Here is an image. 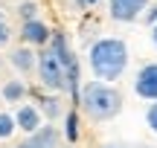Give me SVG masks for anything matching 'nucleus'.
Masks as SVG:
<instances>
[{"instance_id": "obj_13", "label": "nucleus", "mask_w": 157, "mask_h": 148, "mask_svg": "<svg viewBox=\"0 0 157 148\" xmlns=\"http://www.w3.org/2000/svg\"><path fill=\"white\" fill-rule=\"evenodd\" d=\"M15 134V119L9 113H0V139H9Z\"/></svg>"}, {"instance_id": "obj_14", "label": "nucleus", "mask_w": 157, "mask_h": 148, "mask_svg": "<svg viewBox=\"0 0 157 148\" xmlns=\"http://www.w3.org/2000/svg\"><path fill=\"white\" fill-rule=\"evenodd\" d=\"M41 105H44V113L50 116V119H56V116L61 113V108H58V99H44Z\"/></svg>"}, {"instance_id": "obj_1", "label": "nucleus", "mask_w": 157, "mask_h": 148, "mask_svg": "<svg viewBox=\"0 0 157 148\" xmlns=\"http://www.w3.org/2000/svg\"><path fill=\"white\" fill-rule=\"evenodd\" d=\"M128 64V46L119 38H102L90 46V67L102 81H117Z\"/></svg>"}, {"instance_id": "obj_18", "label": "nucleus", "mask_w": 157, "mask_h": 148, "mask_svg": "<svg viewBox=\"0 0 157 148\" xmlns=\"http://www.w3.org/2000/svg\"><path fill=\"white\" fill-rule=\"evenodd\" d=\"M154 44H157V23H154Z\"/></svg>"}, {"instance_id": "obj_7", "label": "nucleus", "mask_w": 157, "mask_h": 148, "mask_svg": "<svg viewBox=\"0 0 157 148\" xmlns=\"http://www.w3.org/2000/svg\"><path fill=\"white\" fill-rule=\"evenodd\" d=\"M12 119H15V128H21V131H26V134H35L41 128V113H38V108H32V105H21Z\"/></svg>"}, {"instance_id": "obj_19", "label": "nucleus", "mask_w": 157, "mask_h": 148, "mask_svg": "<svg viewBox=\"0 0 157 148\" xmlns=\"http://www.w3.org/2000/svg\"><path fill=\"white\" fill-rule=\"evenodd\" d=\"M84 3H99V0H84Z\"/></svg>"}, {"instance_id": "obj_3", "label": "nucleus", "mask_w": 157, "mask_h": 148, "mask_svg": "<svg viewBox=\"0 0 157 148\" xmlns=\"http://www.w3.org/2000/svg\"><path fill=\"white\" fill-rule=\"evenodd\" d=\"M35 67H38V76H41V81H44V87H50V90H67V70H64V61L50 46H47L41 55H35Z\"/></svg>"}, {"instance_id": "obj_4", "label": "nucleus", "mask_w": 157, "mask_h": 148, "mask_svg": "<svg viewBox=\"0 0 157 148\" xmlns=\"http://www.w3.org/2000/svg\"><path fill=\"white\" fill-rule=\"evenodd\" d=\"M134 90H137V96L157 102V64H146V67L137 73V79H134Z\"/></svg>"}, {"instance_id": "obj_20", "label": "nucleus", "mask_w": 157, "mask_h": 148, "mask_svg": "<svg viewBox=\"0 0 157 148\" xmlns=\"http://www.w3.org/2000/svg\"><path fill=\"white\" fill-rule=\"evenodd\" d=\"M102 148H117V145H102Z\"/></svg>"}, {"instance_id": "obj_10", "label": "nucleus", "mask_w": 157, "mask_h": 148, "mask_svg": "<svg viewBox=\"0 0 157 148\" xmlns=\"http://www.w3.org/2000/svg\"><path fill=\"white\" fill-rule=\"evenodd\" d=\"M23 96H26V84H23V81H6V87H3V99L6 102H21Z\"/></svg>"}, {"instance_id": "obj_6", "label": "nucleus", "mask_w": 157, "mask_h": 148, "mask_svg": "<svg viewBox=\"0 0 157 148\" xmlns=\"http://www.w3.org/2000/svg\"><path fill=\"white\" fill-rule=\"evenodd\" d=\"M17 148H58V131L52 125H44L35 134H29V139H23Z\"/></svg>"}, {"instance_id": "obj_2", "label": "nucleus", "mask_w": 157, "mask_h": 148, "mask_svg": "<svg viewBox=\"0 0 157 148\" xmlns=\"http://www.w3.org/2000/svg\"><path fill=\"white\" fill-rule=\"evenodd\" d=\"M82 108H84V113H87L90 119H99V122L111 119V116H117L119 110H122V93H119L117 87H111V84H99V81L84 84Z\"/></svg>"}, {"instance_id": "obj_15", "label": "nucleus", "mask_w": 157, "mask_h": 148, "mask_svg": "<svg viewBox=\"0 0 157 148\" xmlns=\"http://www.w3.org/2000/svg\"><path fill=\"white\" fill-rule=\"evenodd\" d=\"M146 119H148V128H151V131H157V105H151V108H148Z\"/></svg>"}, {"instance_id": "obj_11", "label": "nucleus", "mask_w": 157, "mask_h": 148, "mask_svg": "<svg viewBox=\"0 0 157 148\" xmlns=\"http://www.w3.org/2000/svg\"><path fill=\"white\" fill-rule=\"evenodd\" d=\"M64 134H67V139H70V142H76V139H78V116L73 113V110L67 113V125H64Z\"/></svg>"}, {"instance_id": "obj_12", "label": "nucleus", "mask_w": 157, "mask_h": 148, "mask_svg": "<svg viewBox=\"0 0 157 148\" xmlns=\"http://www.w3.org/2000/svg\"><path fill=\"white\" fill-rule=\"evenodd\" d=\"M21 17H23V23H29V20H38V3H32V0H26V3H21Z\"/></svg>"}, {"instance_id": "obj_8", "label": "nucleus", "mask_w": 157, "mask_h": 148, "mask_svg": "<svg viewBox=\"0 0 157 148\" xmlns=\"http://www.w3.org/2000/svg\"><path fill=\"white\" fill-rule=\"evenodd\" d=\"M21 38L26 41V44H38V46H44L47 41H50V26H47L44 20H29V23H23Z\"/></svg>"}, {"instance_id": "obj_17", "label": "nucleus", "mask_w": 157, "mask_h": 148, "mask_svg": "<svg viewBox=\"0 0 157 148\" xmlns=\"http://www.w3.org/2000/svg\"><path fill=\"white\" fill-rule=\"evenodd\" d=\"M148 23H151V26L157 23V6H151V9H148Z\"/></svg>"}, {"instance_id": "obj_5", "label": "nucleus", "mask_w": 157, "mask_h": 148, "mask_svg": "<svg viewBox=\"0 0 157 148\" xmlns=\"http://www.w3.org/2000/svg\"><path fill=\"white\" fill-rule=\"evenodd\" d=\"M146 6H148V0H111V17L122 20V23H131V20H137V15Z\"/></svg>"}, {"instance_id": "obj_9", "label": "nucleus", "mask_w": 157, "mask_h": 148, "mask_svg": "<svg viewBox=\"0 0 157 148\" xmlns=\"http://www.w3.org/2000/svg\"><path fill=\"white\" fill-rule=\"evenodd\" d=\"M9 58H12V67L21 70V73H29V70L35 67V52L29 50V46H17Z\"/></svg>"}, {"instance_id": "obj_16", "label": "nucleus", "mask_w": 157, "mask_h": 148, "mask_svg": "<svg viewBox=\"0 0 157 148\" xmlns=\"http://www.w3.org/2000/svg\"><path fill=\"white\" fill-rule=\"evenodd\" d=\"M9 35H12V32H9V23H6V20H3V15H0V46L9 41Z\"/></svg>"}]
</instances>
